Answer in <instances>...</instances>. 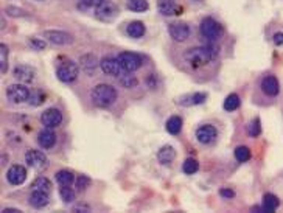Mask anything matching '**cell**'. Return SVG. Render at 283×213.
<instances>
[{
    "instance_id": "1",
    "label": "cell",
    "mask_w": 283,
    "mask_h": 213,
    "mask_svg": "<svg viewBox=\"0 0 283 213\" xmlns=\"http://www.w3.org/2000/svg\"><path fill=\"white\" fill-rule=\"evenodd\" d=\"M218 56V47L216 46H207V47H196L190 48L185 53V59L191 63L193 66H204L210 61H213Z\"/></svg>"
},
{
    "instance_id": "2",
    "label": "cell",
    "mask_w": 283,
    "mask_h": 213,
    "mask_svg": "<svg viewBox=\"0 0 283 213\" xmlns=\"http://www.w3.org/2000/svg\"><path fill=\"white\" fill-rule=\"evenodd\" d=\"M91 98L95 106L98 108H108V106L114 104L117 100V91L109 84H98L92 89Z\"/></svg>"
},
{
    "instance_id": "3",
    "label": "cell",
    "mask_w": 283,
    "mask_h": 213,
    "mask_svg": "<svg viewBox=\"0 0 283 213\" xmlns=\"http://www.w3.org/2000/svg\"><path fill=\"white\" fill-rule=\"evenodd\" d=\"M78 73H79V67L73 63V61H64V63L59 64V67L56 70L58 79L63 83H73L78 78Z\"/></svg>"
},
{
    "instance_id": "4",
    "label": "cell",
    "mask_w": 283,
    "mask_h": 213,
    "mask_svg": "<svg viewBox=\"0 0 283 213\" xmlns=\"http://www.w3.org/2000/svg\"><path fill=\"white\" fill-rule=\"evenodd\" d=\"M95 16L96 19H100L103 22H112L118 16V8L116 3L111 2V0H104L103 3H100L95 8Z\"/></svg>"
},
{
    "instance_id": "5",
    "label": "cell",
    "mask_w": 283,
    "mask_h": 213,
    "mask_svg": "<svg viewBox=\"0 0 283 213\" xmlns=\"http://www.w3.org/2000/svg\"><path fill=\"white\" fill-rule=\"evenodd\" d=\"M120 66L123 67V70L128 73L131 72H136V70L142 66V58L137 53H132V51H123L117 56Z\"/></svg>"
},
{
    "instance_id": "6",
    "label": "cell",
    "mask_w": 283,
    "mask_h": 213,
    "mask_svg": "<svg viewBox=\"0 0 283 213\" xmlns=\"http://www.w3.org/2000/svg\"><path fill=\"white\" fill-rule=\"evenodd\" d=\"M221 33H223V28H221V25L212 19V17H206V19H202L201 22V34L204 38H207L209 41H215L221 36Z\"/></svg>"
},
{
    "instance_id": "7",
    "label": "cell",
    "mask_w": 283,
    "mask_h": 213,
    "mask_svg": "<svg viewBox=\"0 0 283 213\" xmlns=\"http://www.w3.org/2000/svg\"><path fill=\"white\" fill-rule=\"evenodd\" d=\"M100 67L106 75H111V76H117L121 78L123 75H126L128 72L123 70V67L120 66L118 59L117 58H111V56H104L100 61Z\"/></svg>"
},
{
    "instance_id": "8",
    "label": "cell",
    "mask_w": 283,
    "mask_h": 213,
    "mask_svg": "<svg viewBox=\"0 0 283 213\" xmlns=\"http://www.w3.org/2000/svg\"><path fill=\"white\" fill-rule=\"evenodd\" d=\"M6 96L10 98V101L13 103H24L30 98V91L24 83L22 84H11L6 89Z\"/></svg>"
},
{
    "instance_id": "9",
    "label": "cell",
    "mask_w": 283,
    "mask_h": 213,
    "mask_svg": "<svg viewBox=\"0 0 283 213\" xmlns=\"http://www.w3.org/2000/svg\"><path fill=\"white\" fill-rule=\"evenodd\" d=\"M44 38H47L48 42L55 44V46H70L75 41V38L70 33L59 30H48L44 33Z\"/></svg>"
},
{
    "instance_id": "10",
    "label": "cell",
    "mask_w": 283,
    "mask_h": 213,
    "mask_svg": "<svg viewBox=\"0 0 283 213\" xmlns=\"http://www.w3.org/2000/svg\"><path fill=\"white\" fill-rule=\"evenodd\" d=\"M41 121L42 125H46V128H56L61 125V121H63V114L56 108H50L42 112Z\"/></svg>"
},
{
    "instance_id": "11",
    "label": "cell",
    "mask_w": 283,
    "mask_h": 213,
    "mask_svg": "<svg viewBox=\"0 0 283 213\" xmlns=\"http://www.w3.org/2000/svg\"><path fill=\"white\" fill-rule=\"evenodd\" d=\"M168 33L176 42H184L190 36V26L184 22H174L168 26Z\"/></svg>"
},
{
    "instance_id": "12",
    "label": "cell",
    "mask_w": 283,
    "mask_h": 213,
    "mask_svg": "<svg viewBox=\"0 0 283 213\" xmlns=\"http://www.w3.org/2000/svg\"><path fill=\"white\" fill-rule=\"evenodd\" d=\"M25 162L28 166L41 170V168L47 165V157H46V154L41 153V151H38V149H30L28 153L25 154Z\"/></svg>"
},
{
    "instance_id": "13",
    "label": "cell",
    "mask_w": 283,
    "mask_h": 213,
    "mask_svg": "<svg viewBox=\"0 0 283 213\" xmlns=\"http://www.w3.org/2000/svg\"><path fill=\"white\" fill-rule=\"evenodd\" d=\"M6 179L13 185H21L26 179V170L22 165H13L6 173Z\"/></svg>"
},
{
    "instance_id": "14",
    "label": "cell",
    "mask_w": 283,
    "mask_h": 213,
    "mask_svg": "<svg viewBox=\"0 0 283 213\" xmlns=\"http://www.w3.org/2000/svg\"><path fill=\"white\" fill-rule=\"evenodd\" d=\"M216 136H218L216 128L212 125H204L196 131V139L204 145H209L212 142H215Z\"/></svg>"
},
{
    "instance_id": "15",
    "label": "cell",
    "mask_w": 283,
    "mask_h": 213,
    "mask_svg": "<svg viewBox=\"0 0 283 213\" xmlns=\"http://www.w3.org/2000/svg\"><path fill=\"white\" fill-rule=\"evenodd\" d=\"M38 142H39V145H41L42 148L50 149V148L55 146V143H56V134L51 131V128H46V129H42V131L39 132Z\"/></svg>"
},
{
    "instance_id": "16",
    "label": "cell",
    "mask_w": 283,
    "mask_h": 213,
    "mask_svg": "<svg viewBox=\"0 0 283 213\" xmlns=\"http://www.w3.org/2000/svg\"><path fill=\"white\" fill-rule=\"evenodd\" d=\"M50 198H48V193L47 191H39V190H33V193L30 194V206L34 209H42L46 207L48 204Z\"/></svg>"
},
{
    "instance_id": "17",
    "label": "cell",
    "mask_w": 283,
    "mask_h": 213,
    "mask_svg": "<svg viewBox=\"0 0 283 213\" xmlns=\"http://www.w3.org/2000/svg\"><path fill=\"white\" fill-rule=\"evenodd\" d=\"M261 91L269 96H276L280 91V84L277 81V78L272 76V75L264 78L261 81Z\"/></svg>"
},
{
    "instance_id": "18",
    "label": "cell",
    "mask_w": 283,
    "mask_h": 213,
    "mask_svg": "<svg viewBox=\"0 0 283 213\" xmlns=\"http://www.w3.org/2000/svg\"><path fill=\"white\" fill-rule=\"evenodd\" d=\"M14 76L19 79L21 83H30L33 81L34 78V69L30 67V66H25V64H21L14 69Z\"/></svg>"
},
{
    "instance_id": "19",
    "label": "cell",
    "mask_w": 283,
    "mask_h": 213,
    "mask_svg": "<svg viewBox=\"0 0 283 213\" xmlns=\"http://www.w3.org/2000/svg\"><path fill=\"white\" fill-rule=\"evenodd\" d=\"M174 157H176V151H174V148L170 146V145L162 146L161 149H159V153H157V161L161 162L162 165L171 164V162L174 161Z\"/></svg>"
},
{
    "instance_id": "20",
    "label": "cell",
    "mask_w": 283,
    "mask_h": 213,
    "mask_svg": "<svg viewBox=\"0 0 283 213\" xmlns=\"http://www.w3.org/2000/svg\"><path fill=\"white\" fill-rule=\"evenodd\" d=\"M157 10L164 16L176 14V2L174 0H157Z\"/></svg>"
},
{
    "instance_id": "21",
    "label": "cell",
    "mask_w": 283,
    "mask_h": 213,
    "mask_svg": "<svg viewBox=\"0 0 283 213\" xmlns=\"http://www.w3.org/2000/svg\"><path fill=\"white\" fill-rule=\"evenodd\" d=\"M126 33L129 34L131 38L139 39V38H142V36L145 34V25L142 24L140 21H134V22H131V24L128 25Z\"/></svg>"
},
{
    "instance_id": "22",
    "label": "cell",
    "mask_w": 283,
    "mask_h": 213,
    "mask_svg": "<svg viewBox=\"0 0 283 213\" xmlns=\"http://www.w3.org/2000/svg\"><path fill=\"white\" fill-rule=\"evenodd\" d=\"M279 206H280V202H279L277 196H274V194H271V193L264 194L263 206H261V210H263V212H274Z\"/></svg>"
},
{
    "instance_id": "23",
    "label": "cell",
    "mask_w": 283,
    "mask_h": 213,
    "mask_svg": "<svg viewBox=\"0 0 283 213\" xmlns=\"http://www.w3.org/2000/svg\"><path fill=\"white\" fill-rule=\"evenodd\" d=\"M182 129V118L178 117V115H173V117L168 118L166 121V131L170 132V134L176 136V134H179Z\"/></svg>"
},
{
    "instance_id": "24",
    "label": "cell",
    "mask_w": 283,
    "mask_h": 213,
    "mask_svg": "<svg viewBox=\"0 0 283 213\" xmlns=\"http://www.w3.org/2000/svg\"><path fill=\"white\" fill-rule=\"evenodd\" d=\"M56 181L61 184V185H72L73 181H75V174L72 171H69V170H59L56 174Z\"/></svg>"
},
{
    "instance_id": "25",
    "label": "cell",
    "mask_w": 283,
    "mask_h": 213,
    "mask_svg": "<svg viewBox=\"0 0 283 213\" xmlns=\"http://www.w3.org/2000/svg\"><path fill=\"white\" fill-rule=\"evenodd\" d=\"M128 10L134 11V13H143L148 10V2L146 0H128Z\"/></svg>"
},
{
    "instance_id": "26",
    "label": "cell",
    "mask_w": 283,
    "mask_h": 213,
    "mask_svg": "<svg viewBox=\"0 0 283 213\" xmlns=\"http://www.w3.org/2000/svg\"><path fill=\"white\" fill-rule=\"evenodd\" d=\"M224 109L227 111V112H232V111H235V109H238L240 108V96H238L236 94H231L227 96V98L224 100Z\"/></svg>"
},
{
    "instance_id": "27",
    "label": "cell",
    "mask_w": 283,
    "mask_h": 213,
    "mask_svg": "<svg viewBox=\"0 0 283 213\" xmlns=\"http://www.w3.org/2000/svg\"><path fill=\"white\" fill-rule=\"evenodd\" d=\"M33 190H39V191H50L51 190V182L47 179V177H38L36 181L31 184Z\"/></svg>"
},
{
    "instance_id": "28",
    "label": "cell",
    "mask_w": 283,
    "mask_h": 213,
    "mask_svg": "<svg viewBox=\"0 0 283 213\" xmlns=\"http://www.w3.org/2000/svg\"><path fill=\"white\" fill-rule=\"evenodd\" d=\"M81 66H83V69L86 70V72L92 73L94 69L98 66V59H96L95 56H92V55H86V56L81 58Z\"/></svg>"
},
{
    "instance_id": "29",
    "label": "cell",
    "mask_w": 283,
    "mask_h": 213,
    "mask_svg": "<svg viewBox=\"0 0 283 213\" xmlns=\"http://www.w3.org/2000/svg\"><path fill=\"white\" fill-rule=\"evenodd\" d=\"M59 194H61V199L66 204H70L75 201V191H73V189H70V185H63V187L59 189Z\"/></svg>"
},
{
    "instance_id": "30",
    "label": "cell",
    "mask_w": 283,
    "mask_h": 213,
    "mask_svg": "<svg viewBox=\"0 0 283 213\" xmlns=\"http://www.w3.org/2000/svg\"><path fill=\"white\" fill-rule=\"evenodd\" d=\"M235 159H236L238 162H241V164L247 162L251 159V149L247 148V146H238V148H235Z\"/></svg>"
},
{
    "instance_id": "31",
    "label": "cell",
    "mask_w": 283,
    "mask_h": 213,
    "mask_svg": "<svg viewBox=\"0 0 283 213\" xmlns=\"http://www.w3.org/2000/svg\"><path fill=\"white\" fill-rule=\"evenodd\" d=\"M182 170L185 174H194L198 171V161H194V159H185L184 164H182Z\"/></svg>"
},
{
    "instance_id": "32",
    "label": "cell",
    "mask_w": 283,
    "mask_h": 213,
    "mask_svg": "<svg viewBox=\"0 0 283 213\" xmlns=\"http://www.w3.org/2000/svg\"><path fill=\"white\" fill-rule=\"evenodd\" d=\"M0 66H2V73H5L8 66V47L5 44L0 46Z\"/></svg>"
},
{
    "instance_id": "33",
    "label": "cell",
    "mask_w": 283,
    "mask_h": 213,
    "mask_svg": "<svg viewBox=\"0 0 283 213\" xmlns=\"http://www.w3.org/2000/svg\"><path fill=\"white\" fill-rule=\"evenodd\" d=\"M247 132H249V136H252V137L260 136V132H261L260 118H254V120H252V123L249 125V128H247Z\"/></svg>"
},
{
    "instance_id": "34",
    "label": "cell",
    "mask_w": 283,
    "mask_h": 213,
    "mask_svg": "<svg viewBox=\"0 0 283 213\" xmlns=\"http://www.w3.org/2000/svg\"><path fill=\"white\" fill-rule=\"evenodd\" d=\"M76 190L78 191H83V190H86L87 187L91 185V179L87 176H79L78 179H76Z\"/></svg>"
},
{
    "instance_id": "35",
    "label": "cell",
    "mask_w": 283,
    "mask_h": 213,
    "mask_svg": "<svg viewBox=\"0 0 283 213\" xmlns=\"http://www.w3.org/2000/svg\"><path fill=\"white\" fill-rule=\"evenodd\" d=\"M104 0H79V8L81 10H87V8H96Z\"/></svg>"
},
{
    "instance_id": "36",
    "label": "cell",
    "mask_w": 283,
    "mask_h": 213,
    "mask_svg": "<svg viewBox=\"0 0 283 213\" xmlns=\"http://www.w3.org/2000/svg\"><path fill=\"white\" fill-rule=\"evenodd\" d=\"M191 98V104H201V103H204L206 101V98H207V95L206 94H194V95H191L190 96Z\"/></svg>"
},
{
    "instance_id": "37",
    "label": "cell",
    "mask_w": 283,
    "mask_h": 213,
    "mask_svg": "<svg viewBox=\"0 0 283 213\" xmlns=\"http://www.w3.org/2000/svg\"><path fill=\"white\" fill-rule=\"evenodd\" d=\"M121 83L125 84L126 87H131V86L137 84V79H136V78H132L129 73H126V75H123V76H121Z\"/></svg>"
},
{
    "instance_id": "38",
    "label": "cell",
    "mask_w": 283,
    "mask_h": 213,
    "mask_svg": "<svg viewBox=\"0 0 283 213\" xmlns=\"http://www.w3.org/2000/svg\"><path fill=\"white\" fill-rule=\"evenodd\" d=\"M6 13L10 14V16H14V17H22L25 14V11L19 10V8H16V6H8L6 8Z\"/></svg>"
},
{
    "instance_id": "39",
    "label": "cell",
    "mask_w": 283,
    "mask_h": 213,
    "mask_svg": "<svg viewBox=\"0 0 283 213\" xmlns=\"http://www.w3.org/2000/svg\"><path fill=\"white\" fill-rule=\"evenodd\" d=\"M30 46L36 50H44L46 48V42H42L39 39H30Z\"/></svg>"
},
{
    "instance_id": "40",
    "label": "cell",
    "mask_w": 283,
    "mask_h": 213,
    "mask_svg": "<svg viewBox=\"0 0 283 213\" xmlns=\"http://www.w3.org/2000/svg\"><path fill=\"white\" fill-rule=\"evenodd\" d=\"M219 194H221V196H224V198H227V199H231V198H234V196H235V193H234L232 190H227V189H223V190H219Z\"/></svg>"
},
{
    "instance_id": "41",
    "label": "cell",
    "mask_w": 283,
    "mask_h": 213,
    "mask_svg": "<svg viewBox=\"0 0 283 213\" xmlns=\"http://www.w3.org/2000/svg\"><path fill=\"white\" fill-rule=\"evenodd\" d=\"M272 39H274V42L277 44V46H283V33H276Z\"/></svg>"
},
{
    "instance_id": "42",
    "label": "cell",
    "mask_w": 283,
    "mask_h": 213,
    "mask_svg": "<svg viewBox=\"0 0 283 213\" xmlns=\"http://www.w3.org/2000/svg\"><path fill=\"white\" fill-rule=\"evenodd\" d=\"M73 210L75 212H81V210L86 212V210H91V207L89 206H76V207H73Z\"/></svg>"
},
{
    "instance_id": "43",
    "label": "cell",
    "mask_w": 283,
    "mask_h": 213,
    "mask_svg": "<svg viewBox=\"0 0 283 213\" xmlns=\"http://www.w3.org/2000/svg\"><path fill=\"white\" fill-rule=\"evenodd\" d=\"M11 212H13V213H17L19 210H17V209H3V210H2V213H11Z\"/></svg>"
}]
</instances>
